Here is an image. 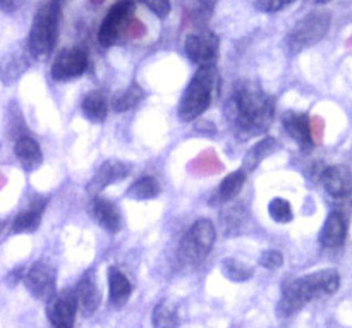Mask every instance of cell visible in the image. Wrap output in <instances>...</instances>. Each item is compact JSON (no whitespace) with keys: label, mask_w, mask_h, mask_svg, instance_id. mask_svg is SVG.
<instances>
[{"label":"cell","mask_w":352,"mask_h":328,"mask_svg":"<svg viewBox=\"0 0 352 328\" xmlns=\"http://www.w3.org/2000/svg\"><path fill=\"white\" fill-rule=\"evenodd\" d=\"M88 67V55L81 48H67L60 52L52 65V78L65 81L81 76Z\"/></svg>","instance_id":"obj_9"},{"label":"cell","mask_w":352,"mask_h":328,"mask_svg":"<svg viewBox=\"0 0 352 328\" xmlns=\"http://www.w3.org/2000/svg\"><path fill=\"white\" fill-rule=\"evenodd\" d=\"M318 2H329V0H318Z\"/></svg>","instance_id":"obj_39"},{"label":"cell","mask_w":352,"mask_h":328,"mask_svg":"<svg viewBox=\"0 0 352 328\" xmlns=\"http://www.w3.org/2000/svg\"><path fill=\"white\" fill-rule=\"evenodd\" d=\"M131 165L126 164V162L119 160H107L103 162L102 167L96 171L95 177L89 181L88 184V193L89 195H98L102 189H105L107 186L113 184L117 181H122L129 175Z\"/></svg>","instance_id":"obj_11"},{"label":"cell","mask_w":352,"mask_h":328,"mask_svg":"<svg viewBox=\"0 0 352 328\" xmlns=\"http://www.w3.org/2000/svg\"><path fill=\"white\" fill-rule=\"evenodd\" d=\"M14 153H16L17 160H19L21 167L24 171H34L41 165V150L40 144L30 136H23L16 141V146H14Z\"/></svg>","instance_id":"obj_17"},{"label":"cell","mask_w":352,"mask_h":328,"mask_svg":"<svg viewBox=\"0 0 352 328\" xmlns=\"http://www.w3.org/2000/svg\"><path fill=\"white\" fill-rule=\"evenodd\" d=\"M143 2L160 19H165L170 14V2L168 0H143Z\"/></svg>","instance_id":"obj_34"},{"label":"cell","mask_w":352,"mask_h":328,"mask_svg":"<svg viewBox=\"0 0 352 328\" xmlns=\"http://www.w3.org/2000/svg\"><path fill=\"white\" fill-rule=\"evenodd\" d=\"M309 126V138H311V143L320 144L323 140V134H325V120L320 116H313L308 120Z\"/></svg>","instance_id":"obj_32"},{"label":"cell","mask_w":352,"mask_h":328,"mask_svg":"<svg viewBox=\"0 0 352 328\" xmlns=\"http://www.w3.org/2000/svg\"><path fill=\"white\" fill-rule=\"evenodd\" d=\"M89 212H91L93 219L100 223V227L109 232L116 234L120 229V212L109 199L95 198L89 206Z\"/></svg>","instance_id":"obj_14"},{"label":"cell","mask_w":352,"mask_h":328,"mask_svg":"<svg viewBox=\"0 0 352 328\" xmlns=\"http://www.w3.org/2000/svg\"><path fill=\"white\" fill-rule=\"evenodd\" d=\"M277 148V140L272 136L263 138L261 141H258L250 151H248L246 158H244V165H243V171L246 172H253L265 158L268 157L270 153H274V150Z\"/></svg>","instance_id":"obj_22"},{"label":"cell","mask_w":352,"mask_h":328,"mask_svg":"<svg viewBox=\"0 0 352 328\" xmlns=\"http://www.w3.org/2000/svg\"><path fill=\"white\" fill-rule=\"evenodd\" d=\"M322 181L325 189L333 198H346L351 193V175L349 171L344 167H329L322 175Z\"/></svg>","instance_id":"obj_16"},{"label":"cell","mask_w":352,"mask_h":328,"mask_svg":"<svg viewBox=\"0 0 352 328\" xmlns=\"http://www.w3.org/2000/svg\"><path fill=\"white\" fill-rule=\"evenodd\" d=\"M217 0H198V6H196L195 16L198 21H206L210 16H212V10L215 7Z\"/></svg>","instance_id":"obj_35"},{"label":"cell","mask_w":352,"mask_h":328,"mask_svg":"<svg viewBox=\"0 0 352 328\" xmlns=\"http://www.w3.org/2000/svg\"><path fill=\"white\" fill-rule=\"evenodd\" d=\"M151 323L155 328H177L181 325V316H179L177 308L172 303L165 301L155 306Z\"/></svg>","instance_id":"obj_24"},{"label":"cell","mask_w":352,"mask_h":328,"mask_svg":"<svg viewBox=\"0 0 352 328\" xmlns=\"http://www.w3.org/2000/svg\"><path fill=\"white\" fill-rule=\"evenodd\" d=\"M294 0H256L254 7L261 12H277V10L284 9L289 3H292Z\"/></svg>","instance_id":"obj_33"},{"label":"cell","mask_w":352,"mask_h":328,"mask_svg":"<svg viewBox=\"0 0 352 328\" xmlns=\"http://www.w3.org/2000/svg\"><path fill=\"white\" fill-rule=\"evenodd\" d=\"M330 28V14L323 10H315L302 17L287 36V48L292 54L306 50L318 43Z\"/></svg>","instance_id":"obj_5"},{"label":"cell","mask_w":352,"mask_h":328,"mask_svg":"<svg viewBox=\"0 0 352 328\" xmlns=\"http://www.w3.org/2000/svg\"><path fill=\"white\" fill-rule=\"evenodd\" d=\"M93 2H102V0H93Z\"/></svg>","instance_id":"obj_40"},{"label":"cell","mask_w":352,"mask_h":328,"mask_svg":"<svg viewBox=\"0 0 352 328\" xmlns=\"http://www.w3.org/2000/svg\"><path fill=\"white\" fill-rule=\"evenodd\" d=\"M109 291H110V303L116 308H122L131 298L133 292V285L127 281L126 275L117 268H110L109 270Z\"/></svg>","instance_id":"obj_18"},{"label":"cell","mask_w":352,"mask_h":328,"mask_svg":"<svg viewBox=\"0 0 352 328\" xmlns=\"http://www.w3.org/2000/svg\"><path fill=\"white\" fill-rule=\"evenodd\" d=\"M43 206H45V201H41L38 206H31L30 210H26V212L19 213V215L14 219V223H12V230L14 232H31V230L36 229L38 226H40V217H41V212H43Z\"/></svg>","instance_id":"obj_26"},{"label":"cell","mask_w":352,"mask_h":328,"mask_svg":"<svg viewBox=\"0 0 352 328\" xmlns=\"http://www.w3.org/2000/svg\"><path fill=\"white\" fill-rule=\"evenodd\" d=\"M14 9V0H0V10L10 12Z\"/></svg>","instance_id":"obj_37"},{"label":"cell","mask_w":352,"mask_h":328,"mask_svg":"<svg viewBox=\"0 0 352 328\" xmlns=\"http://www.w3.org/2000/svg\"><path fill=\"white\" fill-rule=\"evenodd\" d=\"M160 195V184L153 175H143L138 179L133 186L129 188L127 196L138 201H144V199H153Z\"/></svg>","instance_id":"obj_25"},{"label":"cell","mask_w":352,"mask_h":328,"mask_svg":"<svg viewBox=\"0 0 352 328\" xmlns=\"http://www.w3.org/2000/svg\"><path fill=\"white\" fill-rule=\"evenodd\" d=\"M268 212H270L272 219L278 223H289L292 220V208L287 199H272L270 205H268Z\"/></svg>","instance_id":"obj_30"},{"label":"cell","mask_w":352,"mask_h":328,"mask_svg":"<svg viewBox=\"0 0 352 328\" xmlns=\"http://www.w3.org/2000/svg\"><path fill=\"white\" fill-rule=\"evenodd\" d=\"M222 272L229 281L246 282L253 277V270L236 258H227L222 263Z\"/></svg>","instance_id":"obj_28"},{"label":"cell","mask_w":352,"mask_h":328,"mask_svg":"<svg viewBox=\"0 0 352 328\" xmlns=\"http://www.w3.org/2000/svg\"><path fill=\"white\" fill-rule=\"evenodd\" d=\"M220 223H222V229L226 230L227 236L236 234V230H239V227L243 226V208L241 206L226 208L220 215Z\"/></svg>","instance_id":"obj_29"},{"label":"cell","mask_w":352,"mask_h":328,"mask_svg":"<svg viewBox=\"0 0 352 328\" xmlns=\"http://www.w3.org/2000/svg\"><path fill=\"white\" fill-rule=\"evenodd\" d=\"M55 328H72V327H55Z\"/></svg>","instance_id":"obj_38"},{"label":"cell","mask_w":352,"mask_h":328,"mask_svg":"<svg viewBox=\"0 0 352 328\" xmlns=\"http://www.w3.org/2000/svg\"><path fill=\"white\" fill-rule=\"evenodd\" d=\"M144 98V91L140 85L133 83L126 91H122L120 95H117L112 100V107L116 112H126V110L134 109L141 100Z\"/></svg>","instance_id":"obj_27"},{"label":"cell","mask_w":352,"mask_h":328,"mask_svg":"<svg viewBox=\"0 0 352 328\" xmlns=\"http://www.w3.org/2000/svg\"><path fill=\"white\" fill-rule=\"evenodd\" d=\"M244 182H246V172H244L243 168L229 174L222 182H220L219 189H217L215 201L227 203L230 201V199H234L241 193Z\"/></svg>","instance_id":"obj_23"},{"label":"cell","mask_w":352,"mask_h":328,"mask_svg":"<svg viewBox=\"0 0 352 328\" xmlns=\"http://www.w3.org/2000/svg\"><path fill=\"white\" fill-rule=\"evenodd\" d=\"M309 117L306 113H294L287 112L284 116V127L289 133V136L294 141L301 144H309L311 143V138H309V126H308Z\"/></svg>","instance_id":"obj_20"},{"label":"cell","mask_w":352,"mask_h":328,"mask_svg":"<svg viewBox=\"0 0 352 328\" xmlns=\"http://www.w3.org/2000/svg\"><path fill=\"white\" fill-rule=\"evenodd\" d=\"M186 55L199 67H213L219 58V36L212 31H199L186 36Z\"/></svg>","instance_id":"obj_7"},{"label":"cell","mask_w":352,"mask_h":328,"mask_svg":"<svg viewBox=\"0 0 352 328\" xmlns=\"http://www.w3.org/2000/svg\"><path fill=\"white\" fill-rule=\"evenodd\" d=\"M133 0H119V2L110 7L109 14L102 21V26H100L98 31V41L102 47H112L119 41L124 26L127 24V21L133 19Z\"/></svg>","instance_id":"obj_6"},{"label":"cell","mask_w":352,"mask_h":328,"mask_svg":"<svg viewBox=\"0 0 352 328\" xmlns=\"http://www.w3.org/2000/svg\"><path fill=\"white\" fill-rule=\"evenodd\" d=\"M188 168L195 175H215L223 171V164L215 150H206L199 153L195 160L189 162Z\"/></svg>","instance_id":"obj_19"},{"label":"cell","mask_w":352,"mask_h":328,"mask_svg":"<svg viewBox=\"0 0 352 328\" xmlns=\"http://www.w3.org/2000/svg\"><path fill=\"white\" fill-rule=\"evenodd\" d=\"M219 85L215 65L213 67H199L192 76L191 83L186 88L181 102H179V119L184 122L198 119L212 103L213 95Z\"/></svg>","instance_id":"obj_2"},{"label":"cell","mask_w":352,"mask_h":328,"mask_svg":"<svg viewBox=\"0 0 352 328\" xmlns=\"http://www.w3.org/2000/svg\"><path fill=\"white\" fill-rule=\"evenodd\" d=\"M76 301H78V308L85 316L93 315L98 309L100 301H102V294H100L98 287H96L95 275L89 272L85 277L79 281L78 287L74 291Z\"/></svg>","instance_id":"obj_13"},{"label":"cell","mask_w":352,"mask_h":328,"mask_svg":"<svg viewBox=\"0 0 352 328\" xmlns=\"http://www.w3.org/2000/svg\"><path fill=\"white\" fill-rule=\"evenodd\" d=\"M234 129L244 138L263 133L274 119V100L253 83H239L227 103Z\"/></svg>","instance_id":"obj_1"},{"label":"cell","mask_w":352,"mask_h":328,"mask_svg":"<svg viewBox=\"0 0 352 328\" xmlns=\"http://www.w3.org/2000/svg\"><path fill=\"white\" fill-rule=\"evenodd\" d=\"M215 226L208 219H198L181 241V260L189 265H198L212 251L215 243Z\"/></svg>","instance_id":"obj_4"},{"label":"cell","mask_w":352,"mask_h":328,"mask_svg":"<svg viewBox=\"0 0 352 328\" xmlns=\"http://www.w3.org/2000/svg\"><path fill=\"white\" fill-rule=\"evenodd\" d=\"M78 313V301L74 291L55 294L47 305L48 322L54 327H72Z\"/></svg>","instance_id":"obj_10"},{"label":"cell","mask_w":352,"mask_h":328,"mask_svg":"<svg viewBox=\"0 0 352 328\" xmlns=\"http://www.w3.org/2000/svg\"><path fill=\"white\" fill-rule=\"evenodd\" d=\"M58 19H60V6L57 0L45 3L38 10L30 31V41H28L33 57L43 58L50 54L58 36Z\"/></svg>","instance_id":"obj_3"},{"label":"cell","mask_w":352,"mask_h":328,"mask_svg":"<svg viewBox=\"0 0 352 328\" xmlns=\"http://www.w3.org/2000/svg\"><path fill=\"white\" fill-rule=\"evenodd\" d=\"M81 109L86 119H89L95 124H100L105 120L107 112H109V103H107V98L103 93L91 91L82 98Z\"/></svg>","instance_id":"obj_21"},{"label":"cell","mask_w":352,"mask_h":328,"mask_svg":"<svg viewBox=\"0 0 352 328\" xmlns=\"http://www.w3.org/2000/svg\"><path fill=\"white\" fill-rule=\"evenodd\" d=\"M144 24L141 23V21H138V19H129L127 21V24L126 26H124V31H122V34H126L127 38H140V36H143L144 34Z\"/></svg>","instance_id":"obj_36"},{"label":"cell","mask_w":352,"mask_h":328,"mask_svg":"<svg viewBox=\"0 0 352 328\" xmlns=\"http://www.w3.org/2000/svg\"><path fill=\"white\" fill-rule=\"evenodd\" d=\"M305 281L308 284L311 299H320L336 294L340 287V275L333 268H327V270H320L315 272V274L306 275Z\"/></svg>","instance_id":"obj_12"},{"label":"cell","mask_w":352,"mask_h":328,"mask_svg":"<svg viewBox=\"0 0 352 328\" xmlns=\"http://www.w3.org/2000/svg\"><path fill=\"white\" fill-rule=\"evenodd\" d=\"M260 265L263 268H267V270H277V268H280L282 265H284V256H282V253H278V251L275 250H267L261 253L260 256Z\"/></svg>","instance_id":"obj_31"},{"label":"cell","mask_w":352,"mask_h":328,"mask_svg":"<svg viewBox=\"0 0 352 328\" xmlns=\"http://www.w3.org/2000/svg\"><path fill=\"white\" fill-rule=\"evenodd\" d=\"M26 287L34 298L41 299V301H50L55 296V270L52 265L45 263V261H38L33 267L28 270L26 277Z\"/></svg>","instance_id":"obj_8"},{"label":"cell","mask_w":352,"mask_h":328,"mask_svg":"<svg viewBox=\"0 0 352 328\" xmlns=\"http://www.w3.org/2000/svg\"><path fill=\"white\" fill-rule=\"evenodd\" d=\"M347 236L346 219L339 212H332L323 223L322 232H320V243L327 248L342 246Z\"/></svg>","instance_id":"obj_15"}]
</instances>
